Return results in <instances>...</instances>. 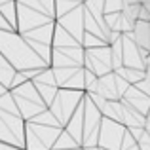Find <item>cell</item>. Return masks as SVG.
I'll return each instance as SVG.
<instances>
[{"label":"cell","mask_w":150,"mask_h":150,"mask_svg":"<svg viewBox=\"0 0 150 150\" xmlns=\"http://www.w3.org/2000/svg\"><path fill=\"white\" fill-rule=\"evenodd\" d=\"M0 53L17 72L29 69H44L48 67L34 50L27 44V40L13 29H0Z\"/></svg>","instance_id":"obj_1"},{"label":"cell","mask_w":150,"mask_h":150,"mask_svg":"<svg viewBox=\"0 0 150 150\" xmlns=\"http://www.w3.org/2000/svg\"><path fill=\"white\" fill-rule=\"evenodd\" d=\"M63 127L42 125L34 122H25V146L23 150H51Z\"/></svg>","instance_id":"obj_2"},{"label":"cell","mask_w":150,"mask_h":150,"mask_svg":"<svg viewBox=\"0 0 150 150\" xmlns=\"http://www.w3.org/2000/svg\"><path fill=\"white\" fill-rule=\"evenodd\" d=\"M84 89H67V88H59L57 95L53 97V101L50 103V112L57 118L59 125L65 127V124L69 122V118L72 116V112L76 110V106L84 99Z\"/></svg>","instance_id":"obj_3"},{"label":"cell","mask_w":150,"mask_h":150,"mask_svg":"<svg viewBox=\"0 0 150 150\" xmlns=\"http://www.w3.org/2000/svg\"><path fill=\"white\" fill-rule=\"evenodd\" d=\"M0 141L17 148L25 146V120L19 114L0 108Z\"/></svg>","instance_id":"obj_4"},{"label":"cell","mask_w":150,"mask_h":150,"mask_svg":"<svg viewBox=\"0 0 150 150\" xmlns=\"http://www.w3.org/2000/svg\"><path fill=\"white\" fill-rule=\"evenodd\" d=\"M101 110L89 101V97L84 93V125H82V148L97 146V137H99V125H101Z\"/></svg>","instance_id":"obj_5"},{"label":"cell","mask_w":150,"mask_h":150,"mask_svg":"<svg viewBox=\"0 0 150 150\" xmlns=\"http://www.w3.org/2000/svg\"><path fill=\"white\" fill-rule=\"evenodd\" d=\"M84 69L93 72L95 76H103L112 70V57H110V44L99 48H88L84 51Z\"/></svg>","instance_id":"obj_6"},{"label":"cell","mask_w":150,"mask_h":150,"mask_svg":"<svg viewBox=\"0 0 150 150\" xmlns=\"http://www.w3.org/2000/svg\"><path fill=\"white\" fill-rule=\"evenodd\" d=\"M125 127L120 122H114L110 118H101L99 125V137H97V146L106 150H120L122 139H124Z\"/></svg>","instance_id":"obj_7"},{"label":"cell","mask_w":150,"mask_h":150,"mask_svg":"<svg viewBox=\"0 0 150 150\" xmlns=\"http://www.w3.org/2000/svg\"><path fill=\"white\" fill-rule=\"evenodd\" d=\"M84 46H61L51 48L50 67L51 69H65V67H84Z\"/></svg>","instance_id":"obj_8"},{"label":"cell","mask_w":150,"mask_h":150,"mask_svg":"<svg viewBox=\"0 0 150 150\" xmlns=\"http://www.w3.org/2000/svg\"><path fill=\"white\" fill-rule=\"evenodd\" d=\"M55 23H57L61 29H65L70 36L76 38V40L82 44V38H84V6H82V4L76 6L74 10L67 11L65 15L57 17Z\"/></svg>","instance_id":"obj_9"},{"label":"cell","mask_w":150,"mask_h":150,"mask_svg":"<svg viewBox=\"0 0 150 150\" xmlns=\"http://www.w3.org/2000/svg\"><path fill=\"white\" fill-rule=\"evenodd\" d=\"M124 103H127L131 108H135L137 112H141L143 116L148 114V108H150V97L146 93H143L141 89H137L135 86H129L127 89L124 91V95L120 97Z\"/></svg>","instance_id":"obj_10"},{"label":"cell","mask_w":150,"mask_h":150,"mask_svg":"<svg viewBox=\"0 0 150 150\" xmlns=\"http://www.w3.org/2000/svg\"><path fill=\"white\" fill-rule=\"evenodd\" d=\"M91 93H99L103 99H106V101L120 99V95L116 91V76H114V72H106L103 76H97L95 91H91Z\"/></svg>","instance_id":"obj_11"},{"label":"cell","mask_w":150,"mask_h":150,"mask_svg":"<svg viewBox=\"0 0 150 150\" xmlns=\"http://www.w3.org/2000/svg\"><path fill=\"white\" fill-rule=\"evenodd\" d=\"M82 125H84V99H82V103L76 106V110L72 112V116L69 118V122L65 124L63 129L80 144L82 143Z\"/></svg>","instance_id":"obj_12"},{"label":"cell","mask_w":150,"mask_h":150,"mask_svg":"<svg viewBox=\"0 0 150 150\" xmlns=\"http://www.w3.org/2000/svg\"><path fill=\"white\" fill-rule=\"evenodd\" d=\"M131 40L139 48L150 51V21H135L133 23Z\"/></svg>","instance_id":"obj_13"},{"label":"cell","mask_w":150,"mask_h":150,"mask_svg":"<svg viewBox=\"0 0 150 150\" xmlns=\"http://www.w3.org/2000/svg\"><path fill=\"white\" fill-rule=\"evenodd\" d=\"M101 114L105 118H110L114 122H120L122 124V103L120 99H112V101H106L105 106H103Z\"/></svg>","instance_id":"obj_14"},{"label":"cell","mask_w":150,"mask_h":150,"mask_svg":"<svg viewBox=\"0 0 150 150\" xmlns=\"http://www.w3.org/2000/svg\"><path fill=\"white\" fill-rule=\"evenodd\" d=\"M15 72H17V70H15L13 67H11L10 63L6 61V57L0 53V84L6 86V88L10 89L11 80H13V74H15Z\"/></svg>","instance_id":"obj_15"},{"label":"cell","mask_w":150,"mask_h":150,"mask_svg":"<svg viewBox=\"0 0 150 150\" xmlns=\"http://www.w3.org/2000/svg\"><path fill=\"white\" fill-rule=\"evenodd\" d=\"M114 72L118 74V76H122L124 80H127L129 84H137L139 80H143L144 78V70H139V69H129V67H120V69H116Z\"/></svg>","instance_id":"obj_16"},{"label":"cell","mask_w":150,"mask_h":150,"mask_svg":"<svg viewBox=\"0 0 150 150\" xmlns=\"http://www.w3.org/2000/svg\"><path fill=\"white\" fill-rule=\"evenodd\" d=\"M33 84H34V88H36L38 95L42 97L44 105L50 106V103L53 101L55 95H57V89H59V88H55V86H48V84H40V82H33Z\"/></svg>","instance_id":"obj_17"},{"label":"cell","mask_w":150,"mask_h":150,"mask_svg":"<svg viewBox=\"0 0 150 150\" xmlns=\"http://www.w3.org/2000/svg\"><path fill=\"white\" fill-rule=\"evenodd\" d=\"M74 146H80V144H78L65 129H61V133H59L57 141L53 143V148L51 150H67V148H74Z\"/></svg>","instance_id":"obj_18"},{"label":"cell","mask_w":150,"mask_h":150,"mask_svg":"<svg viewBox=\"0 0 150 150\" xmlns=\"http://www.w3.org/2000/svg\"><path fill=\"white\" fill-rule=\"evenodd\" d=\"M27 122H34V124H42V125H55V127H61V125H59V122H57V118L50 112V108L38 112L36 116H33L30 120H27Z\"/></svg>","instance_id":"obj_19"},{"label":"cell","mask_w":150,"mask_h":150,"mask_svg":"<svg viewBox=\"0 0 150 150\" xmlns=\"http://www.w3.org/2000/svg\"><path fill=\"white\" fill-rule=\"evenodd\" d=\"M80 0H55V19L65 15L67 11L74 10L76 6H80Z\"/></svg>","instance_id":"obj_20"},{"label":"cell","mask_w":150,"mask_h":150,"mask_svg":"<svg viewBox=\"0 0 150 150\" xmlns=\"http://www.w3.org/2000/svg\"><path fill=\"white\" fill-rule=\"evenodd\" d=\"M110 57H112V70L122 67V36L116 42H110Z\"/></svg>","instance_id":"obj_21"},{"label":"cell","mask_w":150,"mask_h":150,"mask_svg":"<svg viewBox=\"0 0 150 150\" xmlns=\"http://www.w3.org/2000/svg\"><path fill=\"white\" fill-rule=\"evenodd\" d=\"M105 44H106L105 40H101V38H97V36H93V34H89V33L84 30V38H82V46H84V50L99 48V46H105Z\"/></svg>","instance_id":"obj_22"},{"label":"cell","mask_w":150,"mask_h":150,"mask_svg":"<svg viewBox=\"0 0 150 150\" xmlns=\"http://www.w3.org/2000/svg\"><path fill=\"white\" fill-rule=\"evenodd\" d=\"M122 10V0H105L103 2V13H112Z\"/></svg>","instance_id":"obj_23"},{"label":"cell","mask_w":150,"mask_h":150,"mask_svg":"<svg viewBox=\"0 0 150 150\" xmlns=\"http://www.w3.org/2000/svg\"><path fill=\"white\" fill-rule=\"evenodd\" d=\"M114 76H116V91H118V95L122 97V95H124V91H125V89H127L131 84H129L127 80H124L122 76H118L116 72H114Z\"/></svg>","instance_id":"obj_24"},{"label":"cell","mask_w":150,"mask_h":150,"mask_svg":"<svg viewBox=\"0 0 150 150\" xmlns=\"http://www.w3.org/2000/svg\"><path fill=\"white\" fill-rule=\"evenodd\" d=\"M137 146H139V150H150V137L146 131H143L141 137L137 139Z\"/></svg>","instance_id":"obj_25"},{"label":"cell","mask_w":150,"mask_h":150,"mask_svg":"<svg viewBox=\"0 0 150 150\" xmlns=\"http://www.w3.org/2000/svg\"><path fill=\"white\" fill-rule=\"evenodd\" d=\"M0 150H23V148H17V146H13V144H8V143H2V141H0Z\"/></svg>","instance_id":"obj_26"},{"label":"cell","mask_w":150,"mask_h":150,"mask_svg":"<svg viewBox=\"0 0 150 150\" xmlns=\"http://www.w3.org/2000/svg\"><path fill=\"white\" fill-rule=\"evenodd\" d=\"M143 6L146 8V11H148V13H150V0H144V2H143Z\"/></svg>","instance_id":"obj_27"},{"label":"cell","mask_w":150,"mask_h":150,"mask_svg":"<svg viewBox=\"0 0 150 150\" xmlns=\"http://www.w3.org/2000/svg\"><path fill=\"white\" fill-rule=\"evenodd\" d=\"M67 150H86V148H82V146H74V148H67Z\"/></svg>","instance_id":"obj_28"},{"label":"cell","mask_w":150,"mask_h":150,"mask_svg":"<svg viewBox=\"0 0 150 150\" xmlns=\"http://www.w3.org/2000/svg\"><path fill=\"white\" fill-rule=\"evenodd\" d=\"M6 2H10V0H0V8H2V6H4Z\"/></svg>","instance_id":"obj_29"},{"label":"cell","mask_w":150,"mask_h":150,"mask_svg":"<svg viewBox=\"0 0 150 150\" xmlns=\"http://www.w3.org/2000/svg\"><path fill=\"white\" fill-rule=\"evenodd\" d=\"M80 2H86V0H80Z\"/></svg>","instance_id":"obj_30"}]
</instances>
